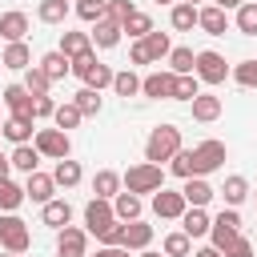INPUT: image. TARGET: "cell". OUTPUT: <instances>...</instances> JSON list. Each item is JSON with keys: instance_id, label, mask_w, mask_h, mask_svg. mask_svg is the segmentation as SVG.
<instances>
[{"instance_id": "obj_1", "label": "cell", "mask_w": 257, "mask_h": 257, "mask_svg": "<svg viewBox=\"0 0 257 257\" xmlns=\"http://www.w3.org/2000/svg\"><path fill=\"white\" fill-rule=\"evenodd\" d=\"M177 153H181V128L177 124H157L145 141V161L161 165V161H173Z\"/></svg>"}, {"instance_id": "obj_2", "label": "cell", "mask_w": 257, "mask_h": 257, "mask_svg": "<svg viewBox=\"0 0 257 257\" xmlns=\"http://www.w3.org/2000/svg\"><path fill=\"white\" fill-rule=\"evenodd\" d=\"M120 181H124V193H137V197H141V193H161V189H165V169L141 161V165H133Z\"/></svg>"}, {"instance_id": "obj_3", "label": "cell", "mask_w": 257, "mask_h": 257, "mask_svg": "<svg viewBox=\"0 0 257 257\" xmlns=\"http://www.w3.org/2000/svg\"><path fill=\"white\" fill-rule=\"evenodd\" d=\"M209 241H213V249H221V253H229V249L241 241V217H237V209H221V213L213 217Z\"/></svg>"}, {"instance_id": "obj_4", "label": "cell", "mask_w": 257, "mask_h": 257, "mask_svg": "<svg viewBox=\"0 0 257 257\" xmlns=\"http://www.w3.org/2000/svg\"><path fill=\"white\" fill-rule=\"evenodd\" d=\"M28 245H32L28 225H24L16 213H4V217H0V249H8V253H28Z\"/></svg>"}, {"instance_id": "obj_5", "label": "cell", "mask_w": 257, "mask_h": 257, "mask_svg": "<svg viewBox=\"0 0 257 257\" xmlns=\"http://www.w3.org/2000/svg\"><path fill=\"white\" fill-rule=\"evenodd\" d=\"M197 80H205V84H225V76H229V64H225V56L221 52H213V48H205V52H197Z\"/></svg>"}, {"instance_id": "obj_6", "label": "cell", "mask_w": 257, "mask_h": 257, "mask_svg": "<svg viewBox=\"0 0 257 257\" xmlns=\"http://www.w3.org/2000/svg\"><path fill=\"white\" fill-rule=\"evenodd\" d=\"M112 221H116V213H112V201H100V197H92V201L84 205V233H92L96 241H100V233H104Z\"/></svg>"}, {"instance_id": "obj_7", "label": "cell", "mask_w": 257, "mask_h": 257, "mask_svg": "<svg viewBox=\"0 0 257 257\" xmlns=\"http://www.w3.org/2000/svg\"><path fill=\"white\" fill-rule=\"evenodd\" d=\"M193 157H197V177H205V173H217V169L225 165L229 149H225L221 141H201V145L193 149Z\"/></svg>"}, {"instance_id": "obj_8", "label": "cell", "mask_w": 257, "mask_h": 257, "mask_svg": "<svg viewBox=\"0 0 257 257\" xmlns=\"http://www.w3.org/2000/svg\"><path fill=\"white\" fill-rule=\"evenodd\" d=\"M185 209H189L185 193H173V189L153 193V213H157L161 221H181V217H185Z\"/></svg>"}, {"instance_id": "obj_9", "label": "cell", "mask_w": 257, "mask_h": 257, "mask_svg": "<svg viewBox=\"0 0 257 257\" xmlns=\"http://www.w3.org/2000/svg\"><path fill=\"white\" fill-rule=\"evenodd\" d=\"M141 92L149 100H173L177 96V72H149L141 80Z\"/></svg>"}, {"instance_id": "obj_10", "label": "cell", "mask_w": 257, "mask_h": 257, "mask_svg": "<svg viewBox=\"0 0 257 257\" xmlns=\"http://www.w3.org/2000/svg\"><path fill=\"white\" fill-rule=\"evenodd\" d=\"M4 104H8L12 116H20V120H36V112H32V108H36V96H32L24 84H8V88H4Z\"/></svg>"}, {"instance_id": "obj_11", "label": "cell", "mask_w": 257, "mask_h": 257, "mask_svg": "<svg viewBox=\"0 0 257 257\" xmlns=\"http://www.w3.org/2000/svg\"><path fill=\"white\" fill-rule=\"evenodd\" d=\"M32 145L40 149V157H52V161H64L68 149H72V145H68V133H60V128H40Z\"/></svg>"}, {"instance_id": "obj_12", "label": "cell", "mask_w": 257, "mask_h": 257, "mask_svg": "<svg viewBox=\"0 0 257 257\" xmlns=\"http://www.w3.org/2000/svg\"><path fill=\"white\" fill-rule=\"evenodd\" d=\"M56 257H88V233L64 225L60 237H56Z\"/></svg>"}, {"instance_id": "obj_13", "label": "cell", "mask_w": 257, "mask_h": 257, "mask_svg": "<svg viewBox=\"0 0 257 257\" xmlns=\"http://www.w3.org/2000/svg\"><path fill=\"white\" fill-rule=\"evenodd\" d=\"M52 189H56V181L48 177V173H28V181H24V197L28 201H36V205H48L52 201Z\"/></svg>"}, {"instance_id": "obj_14", "label": "cell", "mask_w": 257, "mask_h": 257, "mask_svg": "<svg viewBox=\"0 0 257 257\" xmlns=\"http://www.w3.org/2000/svg\"><path fill=\"white\" fill-rule=\"evenodd\" d=\"M0 36L8 40V44H20L24 36H28V16L24 12H0Z\"/></svg>"}, {"instance_id": "obj_15", "label": "cell", "mask_w": 257, "mask_h": 257, "mask_svg": "<svg viewBox=\"0 0 257 257\" xmlns=\"http://www.w3.org/2000/svg\"><path fill=\"white\" fill-rule=\"evenodd\" d=\"M181 193H185V201H189V209H205V205L213 201V193H217V189H213V185H209L205 177H189Z\"/></svg>"}, {"instance_id": "obj_16", "label": "cell", "mask_w": 257, "mask_h": 257, "mask_svg": "<svg viewBox=\"0 0 257 257\" xmlns=\"http://www.w3.org/2000/svg\"><path fill=\"white\" fill-rule=\"evenodd\" d=\"M197 28H205L209 36H225V28H229V16H225V8H217V4L201 8V12H197Z\"/></svg>"}, {"instance_id": "obj_17", "label": "cell", "mask_w": 257, "mask_h": 257, "mask_svg": "<svg viewBox=\"0 0 257 257\" xmlns=\"http://www.w3.org/2000/svg\"><path fill=\"white\" fill-rule=\"evenodd\" d=\"M60 52L68 60H80V56L92 52V36L88 32H60Z\"/></svg>"}, {"instance_id": "obj_18", "label": "cell", "mask_w": 257, "mask_h": 257, "mask_svg": "<svg viewBox=\"0 0 257 257\" xmlns=\"http://www.w3.org/2000/svg\"><path fill=\"white\" fill-rule=\"evenodd\" d=\"M0 64L12 68V72H28V68H32V52H28V44H24V40H20V44H8L4 56H0Z\"/></svg>"}, {"instance_id": "obj_19", "label": "cell", "mask_w": 257, "mask_h": 257, "mask_svg": "<svg viewBox=\"0 0 257 257\" xmlns=\"http://www.w3.org/2000/svg\"><path fill=\"white\" fill-rule=\"evenodd\" d=\"M221 96H213V92H201L197 100H193V120H201V124H209V120H217L221 116Z\"/></svg>"}, {"instance_id": "obj_20", "label": "cell", "mask_w": 257, "mask_h": 257, "mask_svg": "<svg viewBox=\"0 0 257 257\" xmlns=\"http://www.w3.org/2000/svg\"><path fill=\"white\" fill-rule=\"evenodd\" d=\"M120 185H124V181H120V173H112V169H100V173L92 177V193H96L100 201H112V197L120 193Z\"/></svg>"}, {"instance_id": "obj_21", "label": "cell", "mask_w": 257, "mask_h": 257, "mask_svg": "<svg viewBox=\"0 0 257 257\" xmlns=\"http://www.w3.org/2000/svg\"><path fill=\"white\" fill-rule=\"evenodd\" d=\"M112 213H116V221H141V197L137 193H116L112 197Z\"/></svg>"}, {"instance_id": "obj_22", "label": "cell", "mask_w": 257, "mask_h": 257, "mask_svg": "<svg viewBox=\"0 0 257 257\" xmlns=\"http://www.w3.org/2000/svg\"><path fill=\"white\" fill-rule=\"evenodd\" d=\"M120 32H124V28H120L116 20H100L88 36H92V44H96V48H116V44H120Z\"/></svg>"}, {"instance_id": "obj_23", "label": "cell", "mask_w": 257, "mask_h": 257, "mask_svg": "<svg viewBox=\"0 0 257 257\" xmlns=\"http://www.w3.org/2000/svg\"><path fill=\"white\" fill-rule=\"evenodd\" d=\"M32 124H36V120H20V116H8V120L0 124V137H8L12 145H28V141H32Z\"/></svg>"}, {"instance_id": "obj_24", "label": "cell", "mask_w": 257, "mask_h": 257, "mask_svg": "<svg viewBox=\"0 0 257 257\" xmlns=\"http://www.w3.org/2000/svg\"><path fill=\"white\" fill-rule=\"evenodd\" d=\"M8 161H12V169H20V173L28 177V173H36V165H40V149H36V145H16Z\"/></svg>"}, {"instance_id": "obj_25", "label": "cell", "mask_w": 257, "mask_h": 257, "mask_svg": "<svg viewBox=\"0 0 257 257\" xmlns=\"http://www.w3.org/2000/svg\"><path fill=\"white\" fill-rule=\"evenodd\" d=\"M40 221L52 225V229H64V225L72 221V205H68V201H48V205L40 209Z\"/></svg>"}, {"instance_id": "obj_26", "label": "cell", "mask_w": 257, "mask_h": 257, "mask_svg": "<svg viewBox=\"0 0 257 257\" xmlns=\"http://www.w3.org/2000/svg\"><path fill=\"white\" fill-rule=\"evenodd\" d=\"M209 229H213V221H209L205 209H185V217H181V233H189V237H205Z\"/></svg>"}, {"instance_id": "obj_27", "label": "cell", "mask_w": 257, "mask_h": 257, "mask_svg": "<svg viewBox=\"0 0 257 257\" xmlns=\"http://www.w3.org/2000/svg\"><path fill=\"white\" fill-rule=\"evenodd\" d=\"M149 241H153V225H145V221H128L124 225V249H149Z\"/></svg>"}, {"instance_id": "obj_28", "label": "cell", "mask_w": 257, "mask_h": 257, "mask_svg": "<svg viewBox=\"0 0 257 257\" xmlns=\"http://www.w3.org/2000/svg\"><path fill=\"white\" fill-rule=\"evenodd\" d=\"M193 68H197V52H193V48H173V52H169V72H177V76H197Z\"/></svg>"}, {"instance_id": "obj_29", "label": "cell", "mask_w": 257, "mask_h": 257, "mask_svg": "<svg viewBox=\"0 0 257 257\" xmlns=\"http://www.w3.org/2000/svg\"><path fill=\"white\" fill-rule=\"evenodd\" d=\"M40 68L48 72V80H60V76H68V72H72V60L56 48V52H44V56H40Z\"/></svg>"}, {"instance_id": "obj_30", "label": "cell", "mask_w": 257, "mask_h": 257, "mask_svg": "<svg viewBox=\"0 0 257 257\" xmlns=\"http://www.w3.org/2000/svg\"><path fill=\"white\" fill-rule=\"evenodd\" d=\"M36 16H40V24H64L68 20V0H40Z\"/></svg>"}, {"instance_id": "obj_31", "label": "cell", "mask_w": 257, "mask_h": 257, "mask_svg": "<svg viewBox=\"0 0 257 257\" xmlns=\"http://www.w3.org/2000/svg\"><path fill=\"white\" fill-rule=\"evenodd\" d=\"M221 197H225V205H229V209H237V205L249 197V181H245V177H225Z\"/></svg>"}, {"instance_id": "obj_32", "label": "cell", "mask_w": 257, "mask_h": 257, "mask_svg": "<svg viewBox=\"0 0 257 257\" xmlns=\"http://www.w3.org/2000/svg\"><path fill=\"white\" fill-rule=\"evenodd\" d=\"M197 12H201V8H193V4H173V16H169V20H173L177 32H193V28H197Z\"/></svg>"}, {"instance_id": "obj_33", "label": "cell", "mask_w": 257, "mask_h": 257, "mask_svg": "<svg viewBox=\"0 0 257 257\" xmlns=\"http://www.w3.org/2000/svg\"><path fill=\"white\" fill-rule=\"evenodd\" d=\"M52 181L56 185H64V189H72V185H80V165L76 161H56V169H52Z\"/></svg>"}, {"instance_id": "obj_34", "label": "cell", "mask_w": 257, "mask_h": 257, "mask_svg": "<svg viewBox=\"0 0 257 257\" xmlns=\"http://www.w3.org/2000/svg\"><path fill=\"white\" fill-rule=\"evenodd\" d=\"M76 16L88 20V24H100V20H108V0H80Z\"/></svg>"}, {"instance_id": "obj_35", "label": "cell", "mask_w": 257, "mask_h": 257, "mask_svg": "<svg viewBox=\"0 0 257 257\" xmlns=\"http://www.w3.org/2000/svg\"><path fill=\"white\" fill-rule=\"evenodd\" d=\"M20 205H24V189L4 177V181H0V209H4V213H16Z\"/></svg>"}, {"instance_id": "obj_36", "label": "cell", "mask_w": 257, "mask_h": 257, "mask_svg": "<svg viewBox=\"0 0 257 257\" xmlns=\"http://www.w3.org/2000/svg\"><path fill=\"white\" fill-rule=\"evenodd\" d=\"M48 84H52V80H48V72H44L40 64H32V68L24 72V88H28L32 96H48Z\"/></svg>"}, {"instance_id": "obj_37", "label": "cell", "mask_w": 257, "mask_h": 257, "mask_svg": "<svg viewBox=\"0 0 257 257\" xmlns=\"http://www.w3.org/2000/svg\"><path fill=\"white\" fill-rule=\"evenodd\" d=\"M112 88H116V96H124V100H128V96H137V92H141V76H137L133 68H124V72H116V76H112Z\"/></svg>"}, {"instance_id": "obj_38", "label": "cell", "mask_w": 257, "mask_h": 257, "mask_svg": "<svg viewBox=\"0 0 257 257\" xmlns=\"http://www.w3.org/2000/svg\"><path fill=\"white\" fill-rule=\"evenodd\" d=\"M169 169L181 177V181H189V177H197V157H193V149H181L173 161H169Z\"/></svg>"}, {"instance_id": "obj_39", "label": "cell", "mask_w": 257, "mask_h": 257, "mask_svg": "<svg viewBox=\"0 0 257 257\" xmlns=\"http://www.w3.org/2000/svg\"><path fill=\"white\" fill-rule=\"evenodd\" d=\"M120 28H124V32L133 36V40H145V36L153 32V20H149V16H145V12L137 8V12H133V16L124 20V24H120Z\"/></svg>"}, {"instance_id": "obj_40", "label": "cell", "mask_w": 257, "mask_h": 257, "mask_svg": "<svg viewBox=\"0 0 257 257\" xmlns=\"http://www.w3.org/2000/svg\"><path fill=\"white\" fill-rule=\"evenodd\" d=\"M112 76H116V72H112L108 64H100V60H96V64L88 68V76H84V88H96V92H100V88H108V84H112Z\"/></svg>"}, {"instance_id": "obj_41", "label": "cell", "mask_w": 257, "mask_h": 257, "mask_svg": "<svg viewBox=\"0 0 257 257\" xmlns=\"http://www.w3.org/2000/svg\"><path fill=\"white\" fill-rule=\"evenodd\" d=\"M52 120H56L60 133H68V128H76V124L84 120V112H80L76 104H56V116H52Z\"/></svg>"}, {"instance_id": "obj_42", "label": "cell", "mask_w": 257, "mask_h": 257, "mask_svg": "<svg viewBox=\"0 0 257 257\" xmlns=\"http://www.w3.org/2000/svg\"><path fill=\"white\" fill-rule=\"evenodd\" d=\"M161 249H165V257H189V249H193V237H189V233H169Z\"/></svg>"}, {"instance_id": "obj_43", "label": "cell", "mask_w": 257, "mask_h": 257, "mask_svg": "<svg viewBox=\"0 0 257 257\" xmlns=\"http://www.w3.org/2000/svg\"><path fill=\"white\" fill-rule=\"evenodd\" d=\"M237 32L241 36H257V4L253 0L237 8Z\"/></svg>"}, {"instance_id": "obj_44", "label": "cell", "mask_w": 257, "mask_h": 257, "mask_svg": "<svg viewBox=\"0 0 257 257\" xmlns=\"http://www.w3.org/2000/svg\"><path fill=\"white\" fill-rule=\"evenodd\" d=\"M72 104H76L84 116H96V112H100V92H96V88H80Z\"/></svg>"}, {"instance_id": "obj_45", "label": "cell", "mask_w": 257, "mask_h": 257, "mask_svg": "<svg viewBox=\"0 0 257 257\" xmlns=\"http://www.w3.org/2000/svg\"><path fill=\"white\" fill-rule=\"evenodd\" d=\"M145 44H149V56H153V60H161V56H169V52H173L169 36H165V32H157V28L145 36Z\"/></svg>"}, {"instance_id": "obj_46", "label": "cell", "mask_w": 257, "mask_h": 257, "mask_svg": "<svg viewBox=\"0 0 257 257\" xmlns=\"http://www.w3.org/2000/svg\"><path fill=\"white\" fill-rule=\"evenodd\" d=\"M233 80H237L241 88H257V60H241V64L233 68Z\"/></svg>"}, {"instance_id": "obj_47", "label": "cell", "mask_w": 257, "mask_h": 257, "mask_svg": "<svg viewBox=\"0 0 257 257\" xmlns=\"http://www.w3.org/2000/svg\"><path fill=\"white\" fill-rule=\"evenodd\" d=\"M197 96H201V84H197V76H177V96H173V100H189V104H193Z\"/></svg>"}, {"instance_id": "obj_48", "label": "cell", "mask_w": 257, "mask_h": 257, "mask_svg": "<svg viewBox=\"0 0 257 257\" xmlns=\"http://www.w3.org/2000/svg\"><path fill=\"white\" fill-rule=\"evenodd\" d=\"M137 8H133V0H108V20H116V24H124L128 16H133Z\"/></svg>"}, {"instance_id": "obj_49", "label": "cell", "mask_w": 257, "mask_h": 257, "mask_svg": "<svg viewBox=\"0 0 257 257\" xmlns=\"http://www.w3.org/2000/svg\"><path fill=\"white\" fill-rule=\"evenodd\" d=\"M100 241H104V245H124V221H112V225L100 233Z\"/></svg>"}, {"instance_id": "obj_50", "label": "cell", "mask_w": 257, "mask_h": 257, "mask_svg": "<svg viewBox=\"0 0 257 257\" xmlns=\"http://www.w3.org/2000/svg\"><path fill=\"white\" fill-rule=\"evenodd\" d=\"M128 60H133V64H153V56H149V44H145V40H133V48H128Z\"/></svg>"}, {"instance_id": "obj_51", "label": "cell", "mask_w": 257, "mask_h": 257, "mask_svg": "<svg viewBox=\"0 0 257 257\" xmlns=\"http://www.w3.org/2000/svg\"><path fill=\"white\" fill-rule=\"evenodd\" d=\"M36 120H44V116H56V104H52V96H36Z\"/></svg>"}, {"instance_id": "obj_52", "label": "cell", "mask_w": 257, "mask_h": 257, "mask_svg": "<svg viewBox=\"0 0 257 257\" xmlns=\"http://www.w3.org/2000/svg\"><path fill=\"white\" fill-rule=\"evenodd\" d=\"M92 64H96V52H88V56H80V60H72V72H76V76H80V80H84V76H88V68H92Z\"/></svg>"}, {"instance_id": "obj_53", "label": "cell", "mask_w": 257, "mask_h": 257, "mask_svg": "<svg viewBox=\"0 0 257 257\" xmlns=\"http://www.w3.org/2000/svg\"><path fill=\"white\" fill-rule=\"evenodd\" d=\"M225 257H253V245H249V241L241 237V241H237V245H233V249H229Z\"/></svg>"}, {"instance_id": "obj_54", "label": "cell", "mask_w": 257, "mask_h": 257, "mask_svg": "<svg viewBox=\"0 0 257 257\" xmlns=\"http://www.w3.org/2000/svg\"><path fill=\"white\" fill-rule=\"evenodd\" d=\"M96 257H128V249L124 245H104V249H96Z\"/></svg>"}, {"instance_id": "obj_55", "label": "cell", "mask_w": 257, "mask_h": 257, "mask_svg": "<svg viewBox=\"0 0 257 257\" xmlns=\"http://www.w3.org/2000/svg\"><path fill=\"white\" fill-rule=\"evenodd\" d=\"M193 257H225V253H221V249H213V245H205V249H197Z\"/></svg>"}, {"instance_id": "obj_56", "label": "cell", "mask_w": 257, "mask_h": 257, "mask_svg": "<svg viewBox=\"0 0 257 257\" xmlns=\"http://www.w3.org/2000/svg\"><path fill=\"white\" fill-rule=\"evenodd\" d=\"M213 4H217V8H225V12H229V8H241V4H245V0H213Z\"/></svg>"}, {"instance_id": "obj_57", "label": "cell", "mask_w": 257, "mask_h": 257, "mask_svg": "<svg viewBox=\"0 0 257 257\" xmlns=\"http://www.w3.org/2000/svg\"><path fill=\"white\" fill-rule=\"evenodd\" d=\"M8 169H12V161H8V157H4V153H0V181H4V177H8Z\"/></svg>"}, {"instance_id": "obj_58", "label": "cell", "mask_w": 257, "mask_h": 257, "mask_svg": "<svg viewBox=\"0 0 257 257\" xmlns=\"http://www.w3.org/2000/svg\"><path fill=\"white\" fill-rule=\"evenodd\" d=\"M141 257H161V253H149V249H141Z\"/></svg>"}, {"instance_id": "obj_59", "label": "cell", "mask_w": 257, "mask_h": 257, "mask_svg": "<svg viewBox=\"0 0 257 257\" xmlns=\"http://www.w3.org/2000/svg\"><path fill=\"white\" fill-rule=\"evenodd\" d=\"M181 4H193V8H197V4H201V0H181Z\"/></svg>"}, {"instance_id": "obj_60", "label": "cell", "mask_w": 257, "mask_h": 257, "mask_svg": "<svg viewBox=\"0 0 257 257\" xmlns=\"http://www.w3.org/2000/svg\"><path fill=\"white\" fill-rule=\"evenodd\" d=\"M4 257H24V253H4Z\"/></svg>"}, {"instance_id": "obj_61", "label": "cell", "mask_w": 257, "mask_h": 257, "mask_svg": "<svg viewBox=\"0 0 257 257\" xmlns=\"http://www.w3.org/2000/svg\"><path fill=\"white\" fill-rule=\"evenodd\" d=\"M157 4H169V0H157Z\"/></svg>"}, {"instance_id": "obj_62", "label": "cell", "mask_w": 257, "mask_h": 257, "mask_svg": "<svg viewBox=\"0 0 257 257\" xmlns=\"http://www.w3.org/2000/svg\"><path fill=\"white\" fill-rule=\"evenodd\" d=\"M253 4H257V0H253Z\"/></svg>"}]
</instances>
